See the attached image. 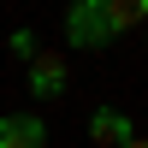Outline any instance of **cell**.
<instances>
[{"instance_id": "obj_1", "label": "cell", "mask_w": 148, "mask_h": 148, "mask_svg": "<svg viewBox=\"0 0 148 148\" xmlns=\"http://www.w3.org/2000/svg\"><path fill=\"white\" fill-rule=\"evenodd\" d=\"M113 18H107V0H71L65 6V42L71 53H101V47H113Z\"/></svg>"}, {"instance_id": "obj_2", "label": "cell", "mask_w": 148, "mask_h": 148, "mask_svg": "<svg viewBox=\"0 0 148 148\" xmlns=\"http://www.w3.org/2000/svg\"><path fill=\"white\" fill-rule=\"evenodd\" d=\"M24 89H30L36 101H59V95L71 89V53H36L30 65H24Z\"/></svg>"}, {"instance_id": "obj_5", "label": "cell", "mask_w": 148, "mask_h": 148, "mask_svg": "<svg viewBox=\"0 0 148 148\" xmlns=\"http://www.w3.org/2000/svg\"><path fill=\"white\" fill-rule=\"evenodd\" d=\"M107 18H113V30H142L148 24V0H107Z\"/></svg>"}, {"instance_id": "obj_6", "label": "cell", "mask_w": 148, "mask_h": 148, "mask_svg": "<svg viewBox=\"0 0 148 148\" xmlns=\"http://www.w3.org/2000/svg\"><path fill=\"white\" fill-rule=\"evenodd\" d=\"M6 53H12V59H24V65L42 53V47H36V30H30V24H18V30L6 36Z\"/></svg>"}, {"instance_id": "obj_3", "label": "cell", "mask_w": 148, "mask_h": 148, "mask_svg": "<svg viewBox=\"0 0 148 148\" xmlns=\"http://www.w3.org/2000/svg\"><path fill=\"white\" fill-rule=\"evenodd\" d=\"M83 130H89V142H95V148H119V142H130V136H136L130 113H125V107H113V101H101V107H95Z\"/></svg>"}, {"instance_id": "obj_4", "label": "cell", "mask_w": 148, "mask_h": 148, "mask_svg": "<svg viewBox=\"0 0 148 148\" xmlns=\"http://www.w3.org/2000/svg\"><path fill=\"white\" fill-rule=\"evenodd\" d=\"M0 148H47V119L42 113H6L0 119Z\"/></svg>"}, {"instance_id": "obj_7", "label": "cell", "mask_w": 148, "mask_h": 148, "mask_svg": "<svg viewBox=\"0 0 148 148\" xmlns=\"http://www.w3.org/2000/svg\"><path fill=\"white\" fill-rule=\"evenodd\" d=\"M119 148H148V136H130V142H119Z\"/></svg>"}]
</instances>
